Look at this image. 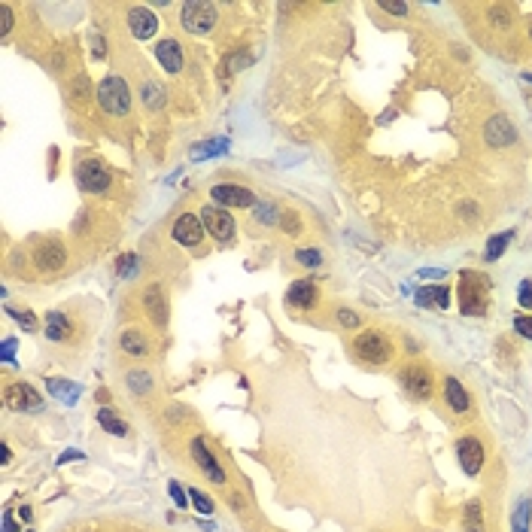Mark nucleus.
Returning a JSON list of instances; mask_svg holds the SVG:
<instances>
[{
    "instance_id": "obj_1",
    "label": "nucleus",
    "mask_w": 532,
    "mask_h": 532,
    "mask_svg": "<svg viewBox=\"0 0 532 532\" xmlns=\"http://www.w3.org/2000/svg\"><path fill=\"white\" fill-rule=\"evenodd\" d=\"M487 286H490V280L481 277V274H472V271L463 274L460 277V307H463V314L484 317V310H487Z\"/></svg>"
},
{
    "instance_id": "obj_2",
    "label": "nucleus",
    "mask_w": 532,
    "mask_h": 532,
    "mask_svg": "<svg viewBox=\"0 0 532 532\" xmlns=\"http://www.w3.org/2000/svg\"><path fill=\"white\" fill-rule=\"evenodd\" d=\"M98 104L107 109L109 116H125L131 109V91L122 77H107L98 86Z\"/></svg>"
},
{
    "instance_id": "obj_3",
    "label": "nucleus",
    "mask_w": 532,
    "mask_h": 532,
    "mask_svg": "<svg viewBox=\"0 0 532 532\" xmlns=\"http://www.w3.org/2000/svg\"><path fill=\"white\" fill-rule=\"evenodd\" d=\"M180 22L189 34H210L216 27V6L207 0H189V4H182Z\"/></svg>"
},
{
    "instance_id": "obj_4",
    "label": "nucleus",
    "mask_w": 532,
    "mask_h": 532,
    "mask_svg": "<svg viewBox=\"0 0 532 532\" xmlns=\"http://www.w3.org/2000/svg\"><path fill=\"white\" fill-rule=\"evenodd\" d=\"M201 222H204V232L213 234L216 241H232L234 237V219L228 216L225 207H216V204L204 207L201 210Z\"/></svg>"
},
{
    "instance_id": "obj_5",
    "label": "nucleus",
    "mask_w": 532,
    "mask_h": 532,
    "mask_svg": "<svg viewBox=\"0 0 532 532\" xmlns=\"http://www.w3.org/2000/svg\"><path fill=\"white\" fill-rule=\"evenodd\" d=\"M77 182L82 192H107L109 189V171L100 161L88 159L77 168Z\"/></svg>"
},
{
    "instance_id": "obj_6",
    "label": "nucleus",
    "mask_w": 532,
    "mask_h": 532,
    "mask_svg": "<svg viewBox=\"0 0 532 532\" xmlns=\"http://www.w3.org/2000/svg\"><path fill=\"white\" fill-rule=\"evenodd\" d=\"M356 353H359L365 362L380 365V362L390 359V344H387V338H383L380 332H362L359 338H356Z\"/></svg>"
},
{
    "instance_id": "obj_7",
    "label": "nucleus",
    "mask_w": 532,
    "mask_h": 532,
    "mask_svg": "<svg viewBox=\"0 0 532 532\" xmlns=\"http://www.w3.org/2000/svg\"><path fill=\"white\" fill-rule=\"evenodd\" d=\"M34 262H36V268H43V271H58L64 268V262H67V250H64V244L61 241H43L40 246L34 250Z\"/></svg>"
},
{
    "instance_id": "obj_8",
    "label": "nucleus",
    "mask_w": 532,
    "mask_h": 532,
    "mask_svg": "<svg viewBox=\"0 0 532 532\" xmlns=\"http://www.w3.org/2000/svg\"><path fill=\"white\" fill-rule=\"evenodd\" d=\"M6 405L13 411H40L43 408V399L40 392H36L31 383H13V387L6 390Z\"/></svg>"
},
{
    "instance_id": "obj_9",
    "label": "nucleus",
    "mask_w": 532,
    "mask_h": 532,
    "mask_svg": "<svg viewBox=\"0 0 532 532\" xmlns=\"http://www.w3.org/2000/svg\"><path fill=\"white\" fill-rule=\"evenodd\" d=\"M213 201H216V207H250V204H255L253 192L246 186H234V182L213 186Z\"/></svg>"
},
{
    "instance_id": "obj_10",
    "label": "nucleus",
    "mask_w": 532,
    "mask_h": 532,
    "mask_svg": "<svg viewBox=\"0 0 532 532\" xmlns=\"http://www.w3.org/2000/svg\"><path fill=\"white\" fill-rule=\"evenodd\" d=\"M201 234H204V222H201V216L182 213L177 219V225H173V241L182 244V246H198Z\"/></svg>"
},
{
    "instance_id": "obj_11",
    "label": "nucleus",
    "mask_w": 532,
    "mask_h": 532,
    "mask_svg": "<svg viewBox=\"0 0 532 532\" xmlns=\"http://www.w3.org/2000/svg\"><path fill=\"white\" fill-rule=\"evenodd\" d=\"M456 453H460V465L465 474H478L484 469V444L474 441V438H463L460 444H456Z\"/></svg>"
},
{
    "instance_id": "obj_12",
    "label": "nucleus",
    "mask_w": 532,
    "mask_h": 532,
    "mask_svg": "<svg viewBox=\"0 0 532 532\" xmlns=\"http://www.w3.org/2000/svg\"><path fill=\"white\" fill-rule=\"evenodd\" d=\"M128 27H131V34L137 36V40H149V36L159 31V18H155L152 9L134 6L131 13H128Z\"/></svg>"
},
{
    "instance_id": "obj_13",
    "label": "nucleus",
    "mask_w": 532,
    "mask_h": 532,
    "mask_svg": "<svg viewBox=\"0 0 532 532\" xmlns=\"http://www.w3.org/2000/svg\"><path fill=\"white\" fill-rule=\"evenodd\" d=\"M484 137H487V143L490 146H511L517 140V131H514V125L508 122V116H493L487 128H484Z\"/></svg>"
},
{
    "instance_id": "obj_14",
    "label": "nucleus",
    "mask_w": 532,
    "mask_h": 532,
    "mask_svg": "<svg viewBox=\"0 0 532 532\" xmlns=\"http://www.w3.org/2000/svg\"><path fill=\"white\" fill-rule=\"evenodd\" d=\"M401 387H405L414 399H429L432 396V378H429V371L417 368V365H411V368L401 371Z\"/></svg>"
},
{
    "instance_id": "obj_15",
    "label": "nucleus",
    "mask_w": 532,
    "mask_h": 532,
    "mask_svg": "<svg viewBox=\"0 0 532 532\" xmlns=\"http://www.w3.org/2000/svg\"><path fill=\"white\" fill-rule=\"evenodd\" d=\"M192 456H195V463L204 469V474L213 484H225V472H222V465H219L213 456L207 453V447H204V441L201 438H192Z\"/></svg>"
},
{
    "instance_id": "obj_16",
    "label": "nucleus",
    "mask_w": 532,
    "mask_h": 532,
    "mask_svg": "<svg viewBox=\"0 0 532 532\" xmlns=\"http://www.w3.org/2000/svg\"><path fill=\"white\" fill-rule=\"evenodd\" d=\"M143 307H146V314L152 317L155 326H164V323H168V301H164L161 286L143 289Z\"/></svg>"
},
{
    "instance_id": "obj_17",
    "label": "nucleus",
    "mask_w": 532,
    "mask_h": 532,
    "mask_svg": "<svg viewBox=\"0 0 532 532\" xmlns=\"http://www.w3.org/2000/svg\"><path fill=\"white\" fill-rule=\"evenodd\" d=\"M155 58L161 61V67L168 73L182 70V49H180L177 40H161L159 46H155Z\"/></svg>"
},
{
    "instance_id": "obj_18",
    "label": "nucleus",
    "mask_w": 532,
    "mask_h": 532,
    "mask_svg": "<svg viewBox=\"0 0 532 532\" xmlns=\"http://www.w3.org/2000/svg\"><path fill=\"white\" fill-rule=\"evenodd\" d=\"M317 298H319V292H317V286L310 280H298V283H292L289 286V295H286V301L292 307H314L317 305Z\"/></svg>"
},
{
    "instance_id": "obj_19",
    "label": "nucleus",
    "mask_w": 532,
    "mask_h": 532,
    "mask_svg": "<svg viewBox=\"0 0 532 532\" xmlns=\"http://www.w3.org/2000/svg\"><path fill=\"white\" fill-rule=\"evenodd\" d=\"M70 332H73V326L64 314H58V310L46 314V338H49V341H55V344L70 341Z\"/></svg>"
},
{
    "instance_id": "obj_20",
    "label": "nucleus",
    "mask_w": 532,
    "mask_h": 532,
    "mask_svg": "<svg viewBox=\"0 0 532 532\" xmlns=\"http://www.w3.org/2000/svg\"><path fill=\"white\" fill-rule=\"evenodd\" d=\"M417 305H423V307H447L451 305V289L447 286H423L417 292Z\"/></svg>"
},
{
    "instance_id": "obj_21",
    "label": "nucleus",
    "mask_w": 532,
    "mask_h": 532,
    "mask_svg": "<svg viewBox=\"0 0 532 532\" xmlns=\"http://www.w3.org/2000/svg\"><path fill=\"white\" fill-rule=\"evenodd\" d=\"M444 396H447V405H451L453 411H469V396H465V390H463V383L456 380V378H447L444 383Z\"/></svg>"
},
{
    "instance_id": "obj_22",
    "label": "nucleus",
    "mask_w": 532,
    "mask_h": 532,
    "mask_svg": "<svg viewBox=\"0 0 532 532\" xmlns=\"http://www.w3.org/2000/svg\"><path fill=\"white\" fill-rule=\"evenodd\" d=\"M46 387H49L52 396H58L64 405H73V401L79 399V387H77V383H67V380H46Z\"/></svg>"
},
{
    "instance_id": "obj_23",
    "label": "nucleus",
    "mask_w": 532,
    "mask_h": 532,
    "mask_svg": "<svg viewBox=\"0 0 532 532\" xmlns=\"http://www.w3.org/2000/svg\"><path fill=\"white\" fill-rule=\"evenodd\" d=\"M98 423L104 426L109 435H125V432H128V426H125L122 420H119L109 408H100V411H98Z\"/></svg>"
},
{
    "instance_id": "obj_24",
    "label": "nucleus",
    "mask_w": 532,
    "mask_h": 532,
    "mask_svg": "<svg viewBox=\"0 0 532 532\" xmlns=\"http://www.w3.org/2000/svg\"><path fill=\"white\" fill-rule=\"evenodd\" d=\"M122 350L131 353V356H143L146 350H149V344H146V338L140 332H125L122 335Z\"/></svg>"
},
{
    "instance_id": "obj_25",
    "label": "nucleus",
    "mask_w": 532,
    "mask_h": 532,
    "mask_svg": "<svg viewBox=\"0 0 532 532\" xmlns=\"http://www.w3.org/2000/svg\"><path fill=\"white\" fill-rule=\"evenodd\" d=\"M511 241V232H502V234H493L490 237V244H487V253H484V259L487 262H496L502 253H505V246Z\"/></svg>"
},
{
    "instance_id": "obj_26",
    "label": "nucleus",
    "mask_w": 532,
    "mask_h": 532,
    "mask_svg": "<svg viewBox=\"0 0 532 532\" xmlns=\"http://www.w3.org/2000/svg\"><path fill=\"white\" fill-rule=\"evenodd\" d=\"M128 387H131V392H137V396H143V392L152 390V374L149 371H131L128 374Z\"/></svg>"
},
{
    "instance_id": "obj_27",
    "label": "nucleus",
    "mask_w": 532,
    "mask_h": 532,
    "mask_svg": "<svg viewBox=\"0 0 532 532\" xmlns=\"http://www.w3.org/2000/svg\"><path fill=\"white\" fill-rule=\"evenodd\" d=\"M253 213H255V219H259V222H265V225H274V222H277V216H280L277 207H274L271 201H259Z\"/></svg>"
},
{
    "instance_id": "obj_28",
    "label": "nucleus",
    "mask_w": 532,
    "mask_h": 532,
    "mask_svg": "<svg viewBox=\"0 0 532 532\" xmlns=\"http://www.w3.org/2000/svg\"><path fill=\"white\" fill-rule=\"evenodd\" d=\"M465 529H469V532H484V517H481V505H478V502H472V505L465 508Z\"/></svg>"
},
{
    "instance_id": "obj_29",
    "label": "nucleus",
    "mask_w": 532,
    "mask_h": 532,
    "mask_svg": "<svg viewBox=\"0 0 532 532\" xmlns=\"http://www.w3.org/2000/svg\"><path fill=\"white\" fill-rule=\"evenodd\" d=\"M189 499H192V505H195L198 508V514H213V502H210V496H207V493H201V490H195V487H192L189 490Z\"/></svg>"
},
{
    "instance_id": "obj_30",
    "label": "nucleus",
    "mask_w": 532,
    "mask_h": 532,
    "mask_svg": "<svg viewBox=\"0 0 532 532\" xmlns=\"http://www.w3.org/2000/svg\"><path fill=\"white\" fill-rule=\"evenodd\" d=\"M140 95L146 98V104H149V107H155V109H159L161 104H164V91H161V86H159V82H146V86L140 88Z\"/></svg>"
},
{
    "instance_id": "obj_31",
    "label": "nucleus",
    "mask_w": 532,
    "mask_h": 532,
    "mask_svg": "<svg viewBox=\"0 0 532 532\" xmlns=\"http://www.w3.org/2000/svg\"><path fill=\"white\" fill-rule=\"evenodd\" d=\"M529 499L520 502V508H517V514H514V532H526L529 529Z\"/></svg>"
},
{
    "instance_id": "obj_32",
    "label": "nucleus",
    "mask_w": 532,
    "mask_h": 532,
    "mask_svg": "<svg viewBox=\"0 0 532 532\" xmlns=\"http://www.w3.org/2000/svg\"><path fill=\"white\" fill-rule=\"evenodd\" d=\"M119 277H131V274L137 271V255H131V253H128V255H122V259H119Z\"/></svg>"
},
{
    "instance_id": "obj_33",
    "label": "nucleus",
    "mask_w": 532,
    "mask_h": 532,
    "mask_svg": "<svg viewBox=\"0 0 532 532\" xmlns=\"http://www.w3.org/2000/svg\"><path fill=\"white\" fill-rule=\"evenodd\" d=\"M9 314H13V319L25 328V332H34V328H36V319L27 314V310H9Z\"/></svg>"
},
{
    "instance_id": "obj_34",
    "label": "nucleus",
    "mask_w": 532,
    "mask_h": 532,
    "mask_svg": "<svg viewBox=\"0 0 532 532\" xmlns=\"http://www.w3.org/2000/svg\"><path fill=\"white\" fill-rule=\"evenodd\" d=\"M490 18H493V25L505 27V25H511V9L508 6H493L490 9Z\"/></svg>"
},
{
    "instance_id": "obj_35",
    "label": "nucleus",
    "mask_w": 532,
    "mask_h": 532,
    "mask_svg": "<svg viewBox=\"0 0 532 532\" xmlns=\"http://www.w3.org/2000/svg\"><path fill=\"white\" fill-rule=\"evenodd\" d=\"M216 152H225V140H216V143H210V146H201V149H195L192 155H195V159H204V155H216Z\"/></svg>"
},
{
    "instance_id": "obj_36",
    "label": "nucleus",
    "mask_w": 532,
    "mask_h": 532,
    "mask_svg": "<svg viewBox=\"0 0 532 532\" xmlns=\"http://www.w3.org/2000/svg\"><path fill=\"white\" fill-rule=\"evenodd\" d=\"M517 298H520V305H524L526 310H532V280H524V283H520Z\"/></svg>"
},
{
    "instance_id": "obj_37",
    "label": "nucleus",
    "mask_w": 532,
    "mask_h": 532,
    "mask_svg": "<svg viewBox=\"0 0 532 532\" xmlns=\"http://www.w3.org/2000/svg\"><path fill=\"white\" fill-rule=\"evenodd\" d=\"M295 259H298L301 265H307V268H314V265H319V259H323V255H319L317 250H298Z\"/></svg>"
},
{
    "instance_id": "obj_38",
    "label": "nucleus",
    "mask_w": 532,
    "mask_h": 532,
    "mask_svg": "<svg viewBox=\"0 0 532 532\" xmlns=\"http://www.w3.org/2000/svg\"><path fill=\"white\" fill-rule=\"evenodd\" d=\"M0 34H9V27H13V9H9L6 4H0Z\"/></svg>"
},
{
    "instance_id": "obj_39",
    "label": "nucleus",
    "mask_w": 532,
    "mask_h": 532,
    "mask_svg": "<svg viewBox=\"0 0 532 532\" xmlns=\"http://www.w3.org/2000/svg\"><path fill=\"white\" fill-rule=\"evenodd\" d=\"M514 328H517V335L532 338V317H517L514 319Z\"/></svg>"
},
{
    "instance_id": "obj_40",
    "label": "nucleus",
    "mask_w": 532,
    "mask_h": 532,
    "mask_svg": "<svg viewBox=\"0 0 532 532\" xmlns=\"http://www.w3.org/2000/svg\"><path fill=\"white\" fill-rule=\"evenodd\" d=\"M380 9H387V13H392V15H405L408 13V6L396 4V0H380Z\"/></svg>"
},
{
    "instance_id": "obj_41",
    "label": "nucleus",
    "mask_w": 532,
    "mask_h": 532,
    "mask_svg": "<svg viewBox=\"0 0 532 532\" xmlns=\"http://www.w3.org/2000/svg\"><path fill=\"white\" fill-rule=\"evenodd\" d=\"M338 319H341V323H344L347 328H356V326H359V317H356L353 310H347V307H344V310H338Z\"/></svg>"
},
{
    "instance_id": "obj_42",
    "label": "nucleus",
    "mask_w": 532,
    "mask_h": 532,
    "mask_svg": "<svg viewBox=\"0 0 532 532\" xmlns=\"http://www.w3.org/2000/svg\"><path fill=\"white\" fill-rule=\"evenodd\" d=\"M168 490H171V496H173V502H177V508H186L189 505V499H186V493H182L177 484H168Z\"/></svg>"
},
{
    "instance_id": "obj_43",
    "label": "nucleus",
    "mask_w": 532,
    "mask_h": 532,
    "mask_svg": "<svg viewBox=\"0 0 532 532\" xmlns=\"http://www.w3.org/2000/svg\"><path fill=\"white\" fill-rule=\"evenodd\" d=\"M250 64V55H232L228 58V70H244Z\"/></svg>"
},
{
    "instance_id": "obj_44",
    "label": "nucleus",
    "mask_w": 532,
    "mask_h": 532,
    "mask_svg": "<svg viewBox=\"0 0 532 532\" xmlns=\"http://www.w3.org/2000/svg\"><path fill=\"white\" fill-rule=\"evenodd\" d=\"M13 353H15V338H6V341H4V350H0L4 362H13Z\"/></svg>"
},
{
    "instance_id": "obj_45",
    "label": "nucleus",
    "mask_w": 532,
    "mask_h": 532,
    "mask_svg": "<svg viewBox=\"0 0 532 532\" xmlns=\"http://www.w3.org/2000/svg\"><path fill=\"white\" fill-rule=\"evenodd\" d=\"M91 55H95V58H104V40H100L98 34L91 36Z\"/></svg>"
},
{
    "instance_id": "obj_46",
    "label": "nucleus",
    "mask_w": 532,
    "mask_h": 532,
    "mask_svg": "<svg viewBox=\"0 0 532 532\" xmlns=\"http://www.w3.org/2000/svg\"><path fill=\"white\" fill-rule=\"evenodd\" d=\"M283 228H286V232H298V219H295V213H283Z\"/></svg>"
},
{
    "instance_id": "obj_47",
    "label": "nucleus",
    "mask_w": 532,
    "mask_h": 532,
    "mask_svg": "<svg viewBox=\"0 0 532 532\" xmlns=\"http://www.w3.org/2000/svg\"><path fill=\"white\" fill-rule=\"evenodd\" d=\"M73 88H77V98H86L88 95V82L86 79H77V86H73Z\"/></svg>"
},
{
    "instance_id": "obj_48",
    "label": "nucleus",
    "mask_w": 532,
    "mask_h": 532,
    "mask_svg": "<svg viewBox=\"0 0 532 532\" xmlns=\"http://www.w3.org/2000/svg\"><path fill=\"white\" fill-rule=\"evenodd\" d=\"M70 460H82V453L79 451H67V453L61 456V463H70Z\"/></svg>"
},
{
    "instance_id": "obj_49",
    "label": "nucleus",
    "mask_w": 532,
    "mask_h": 532,
    "mask_svg": "<svg viewBox=\"0 0 532 532\" xmlns=\"http://www.w3.org/2000/svg\"><path fill=\"white\" fill-rule=\"evenodd\" d=\"M4 532H15V524H13V517H4Z\"/></svg>"
},
{
    "instance_id": "obj_50",
    "label": "nucleus",
    "mask_w": 532,
    "mask_h": 532,
    "mask_svg": "<svg viewBox=\"0 0 532 532\" xmlns=\"http://www.w3.org/2000/svg\"><path fill=\"white\" fill-rule=\"evenodd\" d=\"M18 517H22V520H31V508L22 505V508H18Z\"/></svg>"
},
{
    "instance_id": "obj_51",
    "label": "nucleus",
    "mask_w": 532,
    "mask_h": 532,
    "mask_svg": "<svg viewBox=\"0 0 532 532\" xmlns=\"http://www.w3.org/2000/svg\"><path fill=\"white\" fill-rule=\"evenodd\" d=\"M0 453H4V463H9V460H13V451H9V447L4 444V447H0Z\"/></svg>"
},
{
    "instance_id": "obj_52",
    "label": "nucleus",
    "mask_w": 532,
    "mask_h": 532,
    "mask_svg": "<svg viewBox=\"0 0 532 532\" xmlns=\"http://www.w3.org/2000/svg\"><path fill=\"white\" fill-rule=\"evenodd\" d=\"M529 36H532V25H529Z\"/></svg>"
}]
</instances>
